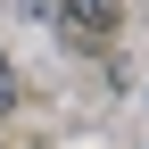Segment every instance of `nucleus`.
<instances>
[{"instance_id":"1","label":"nucleus","mask_w":149,"mask_h":149,"mask_svg":"<svg viewBox=\"0 0 149 149\" xmlns=\"http://www.w3.org/2000/svg\"><path fill=\"white\" fill-rule=\"evenodd\" d=\"M66 8V25H83V33H116V0H58Z\"/></svg>"},{"instance_id":"2","label":"nucleus","mask_w":149,"mask_h":149,"mask_svg":"<svg viewBox=\"0 0 149 149\" xmlns=\"http://www.w3.org/2000/svg\"><path fill=\"white\" fill-rule=\"evenodd\" d=\"M17 100V74H8V58H0V108H8Z\"/></svg>"}]
</instances>
